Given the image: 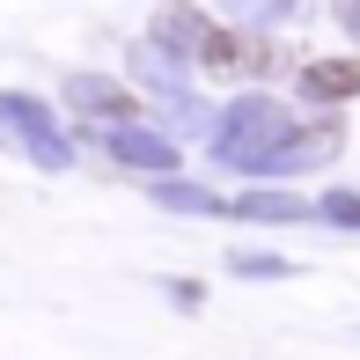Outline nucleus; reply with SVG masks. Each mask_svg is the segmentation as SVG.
<instances>
[{"instance_id":"nucleus-1","label":"nucleus","mask_w":360,"mask_h":360,"mask_svg":"<svg viewBox=\"0 0 360 360\" xmlns=\"http://www.w3.org/2000/svg\"><path fill=\"white\" fill-rule=\"evenodd\" d=\"M257 44L243 37V30H206V74H243V67H257Z\"/></svg>"},{"instance_id":"nucleus-2","label":"nucleus","mask_w":360,"mask_h":360,"mask_svg":"<svg viewBox=\"0 0 360 360\" xmlns=\"http://www.w3.org/2000/svg\"><path fill=\"white\" fill-rule=\"evenodd\" d=\"M302 89H316V96H360V59H309Z\"/></svg>"}]
</instances>
